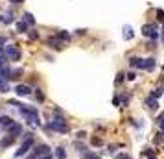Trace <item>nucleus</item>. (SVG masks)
I'll return each mask as SVG.
<instances>
[{
    "instance_id": "nucleus-37",
    "label": "nucleus",
    "mask_w": 164,
    "mask_h": 159,
    "mask_svg": "<svg viewBox=\"0 0 164 159\" xmlns=\"http://www.w3.org/2000/svg\"><path fill=\"white\" fill-rule=\"evenodd\" d=\"M162 37H164V24H162Z\"/></svg>"
},
{
    "instance_id": "nucleus-2",
    "label": "nucleus",
    "mask_w": 164,
    "mask_h": 159,
    "mask_svg": "<svg viewBox=\"0 0 164 159\" xmlns=\"http://www.w3.org/2000/svg\"><path fill=\"white\" fill-rule=\"evenodd\" d=\"M46 128L57 131V133H67L68 131V124H67V120H65V119H53L52 122H48Z\"/></svg>"
},
{
    "instance_id": "nucleus-33",
    "label": "nucleus",
    "mask_w": 164,
    "mask_h": 159,
    "mask_svg": "<svg viewBox=\"0 0 164 159\" xmlns=\"http://www.w3.org/2000/svg\"><path fill=\"white\" fill-rule=\"evenodd\" d=\"M116 159H131V155H127V154H120Z\"/></svg>"
},
{
    "instance_id": "nucleus-11",
    "label": "nucleus",
    "mask_w": 164,
    "mask_h": 159,
    "mask_svg": "<svg viewBox=\"0 0 164 159\" xmlns=\"http://www.w3.org/2000/svg\"><path fill=\"white\" fill-rule=\"evenodd\" d=\"M11 78V72H9V69H7V65H4V67H0V80H9Z\"/></svg>"
},
{
    "instance_id": "nucleus-15",
    "label": "nucleus",
    "mask_w": 164,
    "mask_h": 159,
    "mask_svg": "<svg viewBox=\"0 0 164 159\" xmlns=\"http://www.w3.org/2000/svg\"><path fill=\"white\" fill-rule=\"evenodd\" d=\"M124 39H133V28L131 26H124Z\"/></svg>"
},
{
    "instance_id": "nucleus-28",
    "label": "nucleus",
    "mask_w": 164,
    "mask_h": 159,
    "mask_svg": "<svg viewBox=\"0 0 164 159\" xmlns=\"http://www.w3.org/2000/svg\"><path fill=\"white\" fill-rule=\"evenodd\" d=\"M28 37H30V39H33V41H35V39H37V37H39V35H37V31H35V30H30V31H28Z\"/></svg>"
},
{
    "instance_id": "nucleus-27",
    "label": "nucleus",
    "mask_w": 164,
    "mask_h": 159,
    "mask_svg": "<svg viewBox=\"0 0 164 159\" xmlns=\"http://www.w3.org/2000/svg\"><path fill=\"white\" fill-rule=\"evenodd\" d=\"M162 141H164V131H159L155 137V143H162Z\"/></svg>"
},
{
    "instance_id": "nucleus-8",
    "label": "nucleus",
    "mask_w": 164,
    "mask_h": 159,
    "mask_svg": "<svg viewBox=\"0 0 164 159\" xmlns=\"http://www.w3.org/2000/svg\"><path fill=\"white\" fill-rule=\"evenodd\" d=\"M46 43H48L53 50H61V48H63V43H61V39H59L57 35H56V37H48Z\"/></svg>"
},
{
    "instance_id": "nucleus-6",
    "label": "nucleus",
    "mask_w": 164,
    "mask_h": 159,
    "mask_svg": "<svg viewBox=\"0 0 164 159\" xmlns=\"http://www.w3.org/2000/svg\"><path fill=\"white\" fill-rule=\"evenodd\" d=\"M6 131H7V135H13V137H19L20 133H22V126H20V124H17V122H13V124L9 126V128H7Z\"/></svg>"
},
{
    "instance_id": "nucleus-4",
    "label": "nucleus",
    "mask_w": 164,
    "mask_h": 159,
    "mask_svg": "<svg viewBox=\"0 0 164 159\" xmlns=\"http://www.w3.org/2000/svg\"><path fill=\"white\" fill-rule=\"evenodd\" d=\"M15 93H17V96H30L31 93V87L30 85H24V83H19V85H15Z\"/></svg>"
},
{
    "instance_id": "nucleus-36",
    "label": "nucleus",
    "mask_w": 164,
    "mask_h": 159,
    "mask_svg": "<svg viewBox=\"0 0 164 159\" xmlns=\"http://www.w3.org/2000/svg\"><path fill=\"white\" fill-rule=\"evenodd\" d=\"M148 159H157V157L155 155H148Z\"/></svg>"
},
{
    "instance_id": "nucleus-24",
    "label": "nucleus",
    "mask_w": 164,
    "mask_h": 159,
    "mask_svg": "<svg viewBox=\"0 0 164 159\" xmlns=\"http://www.w3.org/2000/svg\"><path fill=\"white\" fill-rule=\"evenodd\" d=\"M57 37H59V39H65V41H68V39H70V35L67 34V31H59Z\"/></svg>"
},
{
    "instance_id": "nucleus-21",
    "label": "nucleus",
    "mask_w": 164,
    "mask_h": 159,
    "mask_svg": "<svg viewBox=\"0 0 164 159\" xmlns=\"http://www.w3.org/2000/svg\"><path fill=\"white\" fill-rule=\"evenodd\" d=\"M160 96H162V89H153V91H151V98L159 100Z\"/></svg>"
},
{
    "instance_id": "nucleus-30",
    "label": "nucleus",
    "mask_w": 164,
    "mask_h": 159,
    "mask_svg": "<svg viewBox=\"0 0 164 159\" xmlns=\"http://www.w3.org/2000/svg\"><path fill=\"white\" fill-rule=\"evenodd\" d=\"M157 19L164 22V11H162V9H157Z\"/></svg>"
},
{
    "instance_id": "nucleus-17",
    "label": "nucleus",
    "mask_w": 164,
    "mask_h": 159,
    "mask_svg": "<svg viewBox=\"0 0 164 159\" xmlns=\"http://www.w3.org/2000/svg\"><path fill=\"white\" fill-rule=\"evenodd\" d=\"M24 22H26L28 26H30V24L33 26V24H35V19H33V15H31V13H24Z\"/></svg>"
},
{
    "instance_id": "nucleus-26",
    "label": "nucleus",
    "mask_w": 164,
    "mask_h": 159,
    "mask_svg": "<svg viewBox=\"0 0 164 159\" xmlns=\"http://www.w3.org/2000/svg\"><path fill=\"white\" fill-rule=\"evenodd\" d=\"M120 104H122V105H124V107H125V105L129 104V96H127V94H124V96H122V98H120Z\"/></svg>"
},
{
    "instance_id": "nucleus-25",
    "label": "nucleus",
    "mask_w": 164,
    "mask_h": 159,
    "mask_svg": "<svg viewBox=\"0 0 164 159\" xmlns=\"http://www.w3.org/2000/svg\"><path fill=\"white\" fill-rule=\"evenodd\" d=\"M35 96H37V100H39V102L45 100V94H42V91H41V89H37V91H35Z\"/></svg>"
},
{
    "instance_id": "nucleus-31",
    "label": "nucleus",
    "mask_w": 164,
    "mask_h": 159,
    "mask_svg": "<svg viewBox=\"0 0 164 159\" xmlns=\"http://www.w3.org/2000/svg\"><path fill=\"white\" fill-rule=\"evenodd\" d=\"M76 137L81 141V139H85V137H87V131H78V133H76Z\"/></svg>"
},
{
    "instance_id": "nucleus-18",
    "label": "nucleus",
    "mask_w": 164,
    "mask_h": 159,
    "mask_svg": "<svg viewBox=\"0 0 164 159\" xmlns=\"http://www.w3.org/2000/svg\"><path fill=\"white\" fill-rule=\"evenodd\" d=\"M4 65H7V56H6L4 48H0V67H4Z\"/></svg>"
},
{
    "instance_id": "nucleus-14",
    "label": "nucleus",
    "mask_w": 164,
    "mask_h": 159,
    "mask_svg": "<svg viewBox=\"0 0 164 159\" xmlns=\"http://www.w3.org/2000/svg\"><path fill=\"white\" fill-rule=\"evenodd\" d=\"M153 31H155V26H142V34H144L146 37H151V34H153Z\"/></svg>"
},
{
    "instance_id": "nucleus-32",
    "label": "nucleus",
    "mask_w": 164,
    "mask_h": 159,
    "mask_svg": "<svg viewBox=\"0 0 164 159\" xmlns=\"http://www.w3.org/2000/svg\"><path fill=\"white\" fill-rule=\"evenodd\" d=\"M125 76H127V80H129V81H133V80L137 78V72H129V74H125Z\"/></svg>"
},
{
    "instance_id": "nucleus-16",
    "label": "nucleus",
    "mask_w": 164,
    "mask_h": 159,
    "mask_svg": "<svg viewBox=\"0 0 164 159\" xmlns=\"http://www.w3.org/2000/svg\"><path fill=\"white\" fill-rule=\"evenodd\" d=\"M74 148H78V152L83 155V154H87V146L85 144H81L79 141H74Z\"/></svg>"
},
{
    "instance_id": "nucleus-23",
    "label": "nucleus",
    "mask_w": 164,
    "mask_h": 159,
    "mask_svg": "<svg viewBox=\"0 0 164 159\" xmlns=\"http://www.w3.org/2000/svg\"><path fill=\"white\" fill-rule=\"evenodd\" d=\"M124 80H125V74H124V72H118V74H116V83H122Z\"/></svg>"
},
{
    "instance_id": "nucleus-5",
    "label": "nucleus",
    "mask_w": 164,
    "mask_h": 159,
    "mask_svg": "<svg viewBox=\"0 0 164 159\" xmlns=\"http://www.w3.org/2000/svg\"><path fill=\"white\" fill-rule=\"evenodd\" d=\"M155 67H157V61H155V57H148V59H142V69L144 70H155Z\"/></svg>"
},
{
    "instance_id": "nucleus-7",
    "label": "nucleus",
    "mask_w": 164,
    "mask_h": 159,
    "mask_svg": "<svg viewBox=\"0 0 164 159\" xmlns=\"http://www.w3.org/2000/svg\"><path fill=\"white\" fill-rule=\"evenodd\" d=\"M6 56H9V57H11L13 61H17L19 57H20V50L19 48H15V46H6Z\"/></svg>"
},
{
    "instance_id": "nucleus-3",
    "label": "nucleus",
    "mask_w": 164,
    "mask_h": 159,
    "mask_svg": "<svg viewBox=\"0 0 164 159\" xmlns=\"http://www.w3.org/2000/svg\"><path fill=\"white\" fill-rule=\"evenodd\" d=\"M46 154H50V146L48 144H39V146H35L33 150L30 152V155L26 159H39V157L46 155Z\"/></svg>"
},
{
    "instance_id": "nucleus-13",
    "label": "nucleus",
    "mask_w": 164,
    "mask_h": 159,
    "mask_svg": "<svg viewBox=\"0 0 164 159\" xmlns=\"http://www.w3.org/2000/svg\"><path fill=\"white\" fill-rule=\"evenodd\" d=\"M53 155H56L57 159H65V157H67V152H65V148H63V146H57V148H56V152H53Z\"/></svg>"
},
{
    "instance_id": "nucleus-20",
    "label": "nucleus",
    "mask_w": 164,
    "mask_h": 159,
    "mask_svg": "<svg viewBox=\"0 0 164 159\" xmlns=\"http://www.w3.org/2000/svg\"><path fill=\"white\" fill-rule=\"evenodd\" d=\"M17 30L20 31V34H22V31H28V24L24 22V20H19L17 22Z\"/></svg>"
},
{
    "instance_id": "nucleus-10",
    "label": "nucleus",
    "mask_w": 164,
    "mask_h": 159,
    "mask_svg": "<svg viewBox=\"0 0 164 159\" xmlns=\"http://www.w3.org/2000/svg\"><path fill=\"white\" fill-rule=\"evenodd\" d=\"M144 105H146L149 111H157V109H159V102H157L155 98H151V96H149V98H146Z\"/></svg>"
},
{
    "instance_id": "nucleus-34",
    "label": "nucleus",
    "mask_w": 164,
    "mask_h": 159,
    "mask_svg": "<svg viewBox=\"0 0 164 159\" xmlns=\"http://www.w3.org/2000/svg\"><path fill=\"white\" fill-rule=\"evenodd\" d=\"M39 159H52V154H46V155H42V157H39Z\"/></svg>"
},
{
    "instance_id": "nucleus-35",
    "label": "nucleus",
    "mask_w": 164,
    "mask_h": 159,
    "mask_svg": "<svg viewBox=\"0 0 164 159\" xmlns=\"http://www.w3.org/2000/svg\"><path fill=\"white\" fill-rule=\"evenodd\" d=\"M24 0H11V4H22Z\"/></svg>"
},
{
    "instance_id": "nucleus-12",
    "label": "nucleus",
    "mask_w": 164,
    "mask_h": 159,
    "mask_svg": "<svg viewBox=\"0 0 164 159\" xmlns=\"http://www.w3.org/2000/svg\"><path fill=\"white\" fill-rule=\"evenodd\" d=\"M129 65L133 67V69H142V57H137V56H133L129 59Z\"/></svg>"
},
{
    "instance_id": "nucleus-19",
    "label": "nucleus",
    "mask_w": 164,
    "mask_h": 159,
    "mask_svg": "<svg viewBox=\"0 0 164 159\" xmlns=\"http://www.w3.org/2000/svg\"><path fill=\"white\" fill-rule=\"evenodd\" d=\"M81 159H102L98 154H94V152H87V154H83L81 155Z\"/></svg>"
},
{
    "instance_id": "nucleus-1",
    "label": "nucleus",
    "mask_w": 164,
    "mask_h": 159,
    "mask_svg": "<svg viewBox=\"0 0 164 159\" xmlns=\"http://www.w3.org/2000/svg\"><path fill=\"white\" fill-rule=\"evenodd\" d=\"M33 144H35L33 137H28V139H24L22 144L19 146V150L15 152V157H24L26 154H30V152H31V148H33Z\"/></svg>"
},
{
    "instance_id": "nucleus-22",
    "label": "nucleus",
    "mask_w": 164,
    "mask_h": 159,
    "mask_svg": "<svg viewBox=\"0 0 164 159\" xmlns=\"http://www.w3.org/2000/svg\"><path fill=\"white\" fill-rule=\"evenodd\" d=\"M91 144H94V146H103V139H100V137H92V139H91Z\"/></svg>"
},
{
    "instance_id": "nucleus-38",
    "label": "nucleus",
    "mask_w": 164,
    "mask_h": 159,
    "mask_svg": "<svg viewBox=\"0 0 164 159\" xmlns=\"http://www.w3.org/2000/svg\"><path fill=\"white\" fill-rule=\"evenodd\" d=\"M162 41H164V37H162Z\"/></svg>"
},
{
    "instance_id": "nucleus-29",
    "label": "nucleus",
    "mask_w": 164,
    "mask_h": 159,
    "mask_svg": "<svg viewBox=\"0 0 164 159\" xmlns=\"http://www.w3.org/2000/svg\"><path fill=\"white\" fill-rule=\"evenodd\" d=\"M159 126H160V131H164V113L159 116Z\"/></svg>"
},
{
    "instance_id": "nucleus-9",
    "label": "nucleus",
    "mask_w": 164,
    "mask_h": 159,
    "mask_svg": "<svg viewBox=\"0 0 164 159\" xmlns=\"http://www.w3.org/2000/svg\"><path fill=\"white\" fill-rule=\"evenodd\" d=\"M15 139H17V137H13V135H6L4 139L0 141V148H2V150H4V148H9V146L15 143Z\"/></svg>"
}]
</instances>
